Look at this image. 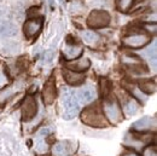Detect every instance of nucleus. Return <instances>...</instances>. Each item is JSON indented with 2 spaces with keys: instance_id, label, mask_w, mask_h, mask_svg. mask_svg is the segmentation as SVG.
Instances as JSON below:
<instances>
[{
  "instance_id": "obj_10",
  "label": "nucleus",
  "mask_w": 157,
  "mask_h": 156,
  "mask_svg": "<svg viewBox=\"0 0 157 156\" xmlns=\"http://www.w3.org/2000/svg\"><path fill=\"white\" fill-rule=\"evenodd\" d=\"M140 55L149 60L150 65L152 64V69L156 70V41H154L151 45H149L146 49H144Z\"/></svg>"
},
{
  "instance_id": "obj_18",
  "label": "nucleus",
  "mask_w": 157,
  "mask_h": 156,
  "mask_svg": "<svg viewBox=\"0 0 157 156\" xmlns=\"http://www.w3.org/2000/svg\"><path fill=\"white\" fill-rule=\"evenodd\" d=\"M139 88L144 92V93H152L155 92L156 90V85L155 82L150 81V80H143L140 84H139Z\"/></svg>"
},
{
  "instance_id": "obj_25",
  "label": "nucleus",
  "mask_w": 157,
  "mask_h": 156,
  "mask_svg": "<svg viewBox=\"0 0 157 156\" xmlns=\"http://www.w3.org/2000/svg\"><path fill=\"white\" fill-rule=\"evenodd\" d=\"M6 84H7V78H6L2 73H0V88L4 87Z\"/></svg>"
},
{
  "instance_id": "obj_9",
  "label": "nucleus",
  "mask_w": 157,
  "mask_h": 156,
  "mask_svg": "<svg viewBox=\"0 0 157 156\" xmlns=\"http://www.w3.org/2000/svg\"><path fill=\"white\" fill-rule=\"evenodd\" d=\"M42 97H44V102L46 104H51L55 98H56V86H55V81L53 79H50L45 87H44V93H42Z\"/></svg>"
},
{
  "instance_id": "obj_14",
  "label": "nucleus",
  "mask_w": 157,
  "mask_h": 156,
  "mask_svg": "<svg viewBox=\"0 0 157 156\" xmlns=\"http://www.w3.org/2000/svg\"><path fill=\"white\" fill-rule=\"evenodd\" d=\"M90 64H91V63H90V60L87 58H81V59L75 60V62H73V63H69L67 67L69 68V70L81 73V72L88 69V68H90Z\"/></svg>"
},
{
  "instance_id": "obj_3",
  "label": "nucleus",
  "mask_w": 157,
  "mask_h": 156,
  "mask_svg": "<svg viewBox=\"0 0 157 156\" xmlns=\"http://www.w3.org/2000/svg\"><path fill=\"white\" fill-rule=\"evenodd\" d=\"M87 23L91 28L106 27L110 23V15L103 10H93L87 18Z\"/></svg>"
},
{
  "instance_id": "obj_15",
  "label": "nucleus",
  "mask_w": 157,
  "mask_h": 156,
  "mask_svg": "<svg viewBox=\"0 0 157 156\" xmlns=\"http://www.w3.org/2000/svg\"><path fill=\"white\" fill-rule=\"evenodd\" d=\"M138 109H139L138 103L134 99L127 98V99L124 100V103H123V110H124V113H126L127 115H134L138 111Z\"/></svg>"
},
{
  "instance_id": "obj_26",
  "label": "nucleus",
  "mask_w": 157,
  "mask_h": 156,
  "mask_svg": "<svg viewBox=\"0 0 157 156\" xmlns=\"http://www.w3.org/2000/svg\"><path fill=\"white\" fill-rule=\"evenodd\" d=\"M123 156H138V155H136V154H133V153H128V154H124Z\"/></svg>"
},
{
  "instance_id": "obj_11",
  "label": "nucleus",
  "mask_w": 157,
  "mask_h": 156,
  "mask_svg": "<svg viewBox=\"0 0 157 156\" xmlns=\"http://www.w3.org/2000/svg\"><path fill=\"white\" fill-rule=\"evenodd\" d=\"M64 79L69 85L73 86H78L81 85L85 81V75L82 73H78V72H73V70H65L64 72Z\"/></svg>"
},
{
  "instance_id": "obj_19",
  "label": "nucleus",
  "mask_w": 157,
  "mask_h": 156,
  "mask_svg": "<svg viewBox=\"0 0 157 156\" xmlns=\"http://www.w3.org/2000/svg\"><path fill=\"white\" fill-rule=\"evenodd\" d=\"M133 4V0H116V6L121 12H127Z\"/></svg>"
},
{
  "instance_id": "obj_7",
  "label": "nucleus",
  "mask_w": 157,
  "mask_h": 156,
  "mask_svg": "<svg viewBox=\"0 0 157 156\" xmlns=\"http://www.w3.org/2000/svg\"><path fill=\"white\" fill-rule=\"evenodd\" d=\"M82 121H85V122H87L88 125H92V126H103L104 125L103 115L94 111V110H92V109H87L82 114Z\"/></svg>"
},
{
  "instance_id": "obj_21",
  "label": "nucleus",
  "mask_w": 157,
  "mask_h": 156,
  "mask_svg": "<svg viewBox=\"0 0 157 156\" xmlns=\"http://www.w3.org/2000/svg\"><path fill=\"white\" fill-rule=\"evenodd\" d=\"M53 154L56 156H64L67 154V146L64 145V143H57L53 146Z\"/></svg>"
},
{
  "instance_id": "obj_20",
  "label": "nucleus",
  "mask_w": 157,
  "mask_h": 156,
  "mask_svg": "<svg viewBox=\"0 0 157 156\" xmlns=\"http://www.w3.org/2000/svg\"><path fill=\"white\" fill-rule=\"evenodd\" d=\"M13 93H15V88L13 87H7V88L0 91V103H4L6 99H9Z\"/></svg>"
},
{
  "instance_id": "obj_1",
  "label": "nucleus",
  "mask_w": 157,
  "mask_h": 156,
  "mask_svg": "<svg viewBox=\"0 0 157 156\" xmlns=\"http://www.w3.org/2000/svg\"><path fill=\"white\" fill-rule=\"evenodd\" d=\"M63 107H64L63 117L65 120H70L78 114V110H80L78 99L76 95H74L68 88H64L63 91Z\"/></svg>"
},
{
  "instance_id": "obj_24",
  "label": "nucleus",
  "mask_w": 157,
  "mask_h": 156,
  "mask_svg": "<svg viewBox=\"0 0 157 156\" xmlns=\"http://www.w3.org/2000/svg\"><path fill=\"white\" fill-rule=\"evenodd\" d=\"M144 156H157L156 153V146L152 145V146H149L144 150Z\"/></svg>"
},
{
  "instance_id": "obj_4",
  "label": "nucleus",
  "mask_w": 157,
  "mask_h": 156,
  "mask_svg": "<svg viewBox=\"0 0 157 156\" xmlns=\"http://www.w3.org/2000/svg\"><path fill=\"white\" fill-rule=\"evenodd\" d=\"M38 113V104L33 97H27L22 105V116L23 120L29 121L36 115Z\"/></svg>"
},
{
  "instance_id": "obj_23",
  "label": "nucleus",
  "mask_w": 157,
  "mask_h": 156,
  "mask_svg": "<svg viewBox=\"0 0 157 156\" xmlns=\"http://www.w3.org/2000/svg\"><path fill=\"white\" fill-rule=\"evenodd\" d=\"M52 59H53V50H48L44 53V57H42L44 63H50Z\"/></svg>"
},
{
  "instance_id": "obj_5",
  "label": "nucleus",
  "mask_w": 157,
  "mask_h": 156,
  "mask_svg": "<svg viewBox=\"0 0 157 156\" xmlns=\"http://www.w3.org/2000/svg\"><path fill=\"white\" fill-rule=\"evenodd\" d=\"M17 25L7 20H0V38H12L17 35Z\"/></svg>"
},
{
  "instance_id": "obj_12",
  "label": "nucleus",
  "mask_w": 157,
  "mask_h": 156,
  "mask_svg": "<svg viewBox=\"0 0 157 156\" xmlns=\"http://www.w3.org/2000/svg\"><path fill=\"white\" fill-rule=\"evenodd\" d=\"M76 97L78 100H81L83 103H90V102L96 99V91L91 86H85L83 88H81L78 92Z\"/></svg>"
},
{
  "instance_id": "obj_17",
  "label": "nucleus",
  "mask_w": 157,
  "mask_h": 156,
  "mask_svg": "<svg viewBox=\"0 0 157 156\" xmlns=\"http://www.w3.org/2000/svg\"><path fill=\"white\" fill-rule=\"evenodd\" d=\"M99 39H100V37H99L96 32H93V30H85V32L82 33V40H83L86 44L93 45V44L98 42Z\"/></svg>"
},
{
  "instance_id": "obj_22",
  "label": "nucleus",
  "mask_w": 157,
  "mask_h": 156,
  "mask_svg": "<svg viewBox=\"0 0 157 156\" xmlns=\"http://www.w3.org/2000/svg\"><path fill=\"white\" fill-rule=\"evenodd\" d=\"M132 93L136 96V97L140 100V102H146V99H147V96L140 90V88H138V87H133V90H132Z\"/></svg>"
},
{
  "instance_id": "obj_27",
  "label": "nucleus",
  "mask_w": 157,
  "mask_h": 156,
  "mask_svg": "<svg viewBox=\"0 0 157 156\" xmlns=\"http://www.w3.org/2000/svg\"><path fill=\"white\" fill-rule=\"evenodd\" d=\"M60 2H62V4H64V0H60Z\"/></svg>"
},
{
  "instance_id": "obj_13",
  "label": "nucleus",
  "mask_w": 157,
  "mask_h": 156,
  "mask_svg": "<svg viewBox=\"0 0 157 156\" xmlns=\"http://www.w3.org/2000/svg\"><path fill=\"white\" fill-rule=\"evenodd\" d=\"M83 49L76 45H67L63 49V55L67 59H76L81 56Z\"/></svg>"
},
{
  "instance_id": "obj_8",
  "label": "nucleus",
  "mask_w": 157,
  "mask_h": 156,
  "mask_svg": "<svg viewBox=\"0 0 157 156\" xmlns=\"http://www.w3.org/2000/svg\"><path fill=\"white\" fill-rule=\"evenodd\" d=\"M41 27H42V20L32 18V20L27 21L24 24V34L28 38H33L41 30Z\"/></svg>"
},
{
  "instance_id": "obj_6",
  "label": "nucleus",
  "mask_w": 157,
  "mask_h": 156,
  "mask_svg": "<svg viewBox=\"0 0 157 156\" xmlns=\"http://www.w3.org/2000/svg\"><path fill=\"white\" fill-rule=\"evenodd\" d=\"M150 38L145 34H136V35H131V37H127L123 39V44L126 46H129V47H133V49H138V47H141L144 45H146L149 42Z\"/></svg>"
},
{
  "instance_id": "obj_16",
  "label": "nucleus",
  "mask_w": 157,
  "mask_h": 156,
  "mask_svg": "<svg viewBox=\"0 0 157 156\" xmlns=\"http://www.w3.org/2000/svg\"><path fill=\"white\" fill-rule=\"evenodd\" d=\"M151 123H152L151 117L144 116V117H141L140 120H138L137 122H134L132 127H133L134 130H137V131H145V130H147V128L151 127Z\"/></svg>"
},
{
  "instance_id": "obj_2",
  "label": "nucleus",
  "mask_w": 157,
  "mask_h": 156,
  "mask_svg": "<svg viewBox=\"0 0 157 156\" xmlns=\"http://www.w3.org/2000/svg\"><path fill=\"white\" fill-rule=\"evenodd\" d=\"M103 108H104L105 115L109 119L110 122H113V123L116 125V123H118V122L122 120V111H121V108H120L118 103L115 99H113V98H106V99L104 100Z\"/></svg>"
}]
</instances>
